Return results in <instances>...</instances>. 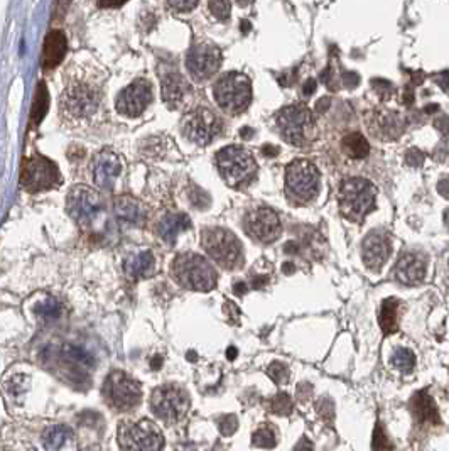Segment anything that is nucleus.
<instances>
[{"label":"nucleus","instance_id":"30","mask_svg":"<svg viewBox=\"0 0 449 451\" xmlns=\"http://www.w3.org/2000/svg\"><path fill=\"white\" fill-rule=\"evenodd\" d=\"M49 107V93L48 88H46L44 83L37 85L34 103H32V112H31V120L32 123H39L41 120L44 119L46 112H48Z\"/></svg>","mask_w":449,"mask_h":451},{"label":"nucleus","instance_id":"32","mask_svg":"<svg viewBox=\"0 0 449 451\" xmlns=\"http://www.w3.org/2000/svg\"><path fill=\"white\" fill-rule=\"evenodd\" d=\"M252 445L257 446V448H276L277 438L276 431L269 426H264V428H259L255 433L252 434Z\"/></svg>","mask_w":449,"mask_h":451},{"label":"nucleus","instance_id":"4","mask_svg":"<svg viewBox=\"0 0 449 451\" xmlns=\"http://www.w3.org/2000/svg\"><path fill=\"white\" fill-rule=\"evenodd\" d=\"M215 102L223 112L230 115H239L248 109L252 102V83L247 74L232 72L223 74L216 81Z\"/></svg>","mask_w":449,"mask_h":451},{"label":"nucleus","instance_id":"33","mask_svg":"<svg viewBox=\"0 0 449 451\" xmlns=\"http://www.w3.org/2000/svg\"><path fill=\"white\" fill-rule=\"evenodd\" d=\"M392 365L401 372H410L415 365L414 354L407 349H397L392 357Z\"/></svg>","mask_w":449,"mask_h":451},{"label":"nucleus","instance_id":"44","mask_svg":"<svg viewBox=\"0 0 449 451\" xmlns=\"http://www.w3.org/2000/svg\"><path fill=\"white\" fill-rule=\"evenodd\" d=\"M235 292H236V295H243V292H247V285H245V284H235Z\"/></svg>","mask_w":449,"mask_h":451},{"label":"nucleus","instance_id":"2","mask_svg":"<svg viewBox=\"0 0 449 451\" xmlns=\"http://www.w3.org/2000/svg\"><path fill=\"white\" fill-rule=\"evenodd\" d=\"M173 277L182 288L191 291H211L216 288L218 277L210 262L193 252H185L173 260Z\"/></svg>","mask_w":449,"mask_h":451},{"label":"nucleus","instance_id":"42","mask_svg":"<svg viewBox=\"0 0 449 451\" xmlns=\"http://www.w3.org/2000/svg\"><path fill=\"white\" fill-rule=\"evenodd\" d=\"M438 188H439V193H441V194H443V196L449 198V177H446V180H443V181H441V183H439V186H438Z\"/></svg>","mask_w":449,"mask_h":451},{"label":"nucleus","instance_id":"23","mask_svg":"<svg viewBox=\"0 0 449 451\" xmlns=\"http://www.w3.org/2000/svg\"><path fill=\"white\" fill-rule=\"evenodd\" d=\"M68 43L66 36L61 31H51L46 36L44 51H43V66L44 69H51L65 60Z\"/></svg>","mask_w":449,"mask_h":451},{"label":"nucleus","instance_id":"17","mask_svg":"<svg viewBox=\"0 0 449 451\" xmlns=\"http://www.w3.org/2000/svg\"><path fill=\"white\" fill-rule=\"evenodd\" d=\"M152 102V85L147 80H135L122 90L117 98V110L126 117L142 115Z\"/></svg>","mask_w":449,"mask_h":451},{"label":"nucleus","instance_id":"26","mask_svg":"<svg viewBox=\"0 0 449 451\" xmlns=\"http://www.w3.org/2000/svg\"><path fill=\"white\" fill-rule=\"evenodd\" d=\"M115 215L130 225H142L145 222V210L142 203L132 196H119L114 205Z\"/></svg>","mask_w":449,"mask_h":451},{"label":"nucleus","instance_id":"8","mask_svg":"<svg viewBox=\"0 0 449 451\" xmlns=\"http://www.w3.org/2000/svg\"><path fill=\"white\" fill-rule=\"evenodd\" d=\"M151 409L161 421L174 424L181 421L189 411V396L176 384H166L154 389L151 396Z\"/></svg>","mask_w":449,"mask_h":451},{"label":"nucleus","instance_id":"29","mask_svg":"<svg viewBox=\"0 0 449 451\" xmlns=\"http://www.w3.org/2000/svg\"><path fill=\"white\" fill-rule=\"evenodd\" d=\"M342 147L348 156L353 157V159H363V157H367L368 154L367 139L358 134V132L348 134L347 137L342 140Z\"/></svg>","mask_w":449,"mask_h":451},{"label":"nucleus","instance_id":"47","mask_svg":"<svg viewBox=\"0 0 449 451\" xmlns=\"http://www.w3.org/2000/svg\"><path fill=\"white\" fill-rule=\"evenodd\" d=\"M446 225L449 227V210L446 212Z\"/></svg>","mask_w":449,"mask_h":451},{"label":"nucleus","instance_id":"13","mask_svg":"<svg viewBox=\"0 0 449 451\" xmlns=\"http://www.w3.org/2000/svg\"><path fill=\"white\" fill-rule=\"evenodd\" d=\"M277 127L282 139L293 146H304L313 129V115L307 107L293 105L277 115Z\"/></svg>","mask_w":449,"mask_h":451},{"label":"nucleus","instance_id":"45","mask_svg":"<svg viewBox=\"0 0 449 451\" xmlns=\"http://www.w3.org/2000/svg\"><path fill=\"white\" fill-rule=\"evenodd\" d=\"M69 2H72V0H58V7H60V9H65V7L69 6Z\"/></svg>","mask_w":449,"mask_h":451},{"label":"nucleus","instance_id":"31","mask_svg":"<svg viewBox=\"0 0 449 451\" xmlns=\"http://www.w3.org/2000/svg\"><path fill=\"white\" fill-rule=\"evenodd\" d=\"M34 311L37 316H41L43 320H58L63 313V306L54 297H46L41 303L36 304Z\"/></svg>","mask_w":449,"mask_h":451},{"label":"nucleus","instance_id":"38","mask_svg":"<svg viewBox=\"0 0 449 451\" xmlns=\"http://www.w3.org/2000/svg\"><path fill=\"white\" fill-rule=\"evenodd\" d=\"M269 377L274 380V382L276 384H282V382H288V379H289V370H288V367L286 365H282V363H279V362H274L272 365L269 367Z\"/></svg>","mask_w":449,"mask_h":451},{"label":"nucleus","instance_id":"36","mask_svg":"<svg viewBox=\"0 0 449 451\" xmlns=\"http://www.w3.org/2000/svg\"><path fill=\"white\" fill-rule=\"evenodd\" d=\"M210 12L218 20L230 18V0H210Z\"/></svg>","mask_w":449,"mask_h":451},{"label":"nucleus","instance_id":"41","mask_svg":"<svg viewBox=\"0 0 449 451\" xmlns=\"http://www.w3.org/2000/svg\"><path fill=\"white\" fill-rule=\"evenodd\" d=\"M294 451H313V443L307 440L306 436H302L299 443L296 445V450Z\"/></svg>","mask_w":449,"mask_h":451},{"label":"nucleus","instance_id":"3","mask_svg":"<svg viewBox=\"0 0 449 451\" xmlns=\"http://www.w3.org/2000/svg\"><path fill=\"white\" fill-rule=\"evenodd\" d=\"M216 166L224 183L236 189L247 188L257 176L255 159L247 149L240 146L223 147L216 154Z\"/></svg>","mask_w":449,"mask_h":451},{"label":"nucleus","instance_id":"7","mask_svg":"<svg viewBox=\"0 0 449 451\" xmlns=\"http://www.w3.org/2000/svg\"><path fill=\"white\" fill-rule=\"evenodd\" d=\"M117 440L122 451H162L164 448L162 433L149 419L120 423Z\"/></svg>","mask_w":449,"mask_h":451},{"label":"nucleus","instance_id":"10","mask_svg":"<svg viewBox=\"0 0 449 451\" xmlns=\"http://www.w3.org/2000/svg\"><path fill=\"white\" fill-rule=\"evenodd\" d=\"M103 397L117 411H132L142 400V389L127 374L114 370L103 384Z\"/></svg>","mask_w":449,"mask_h":451},{"label":"nucleus","instance_id":"24","mask_svg":"<svg viewBox=\"0 0 449 451\" xmlns=\"http://www.w3.org/2000/svg\"><path fill=\"white\" fill-rule=\"evenodd\" d=\"M154 267H156V262H154L152 252L149 250L137 252V254L130 255V257L123 262V271H126V274L134 281L151 277Z\"/></svg>","mask_w":449,"mask_h":451},{"label":"nucleus","instance_id":"19","mask_svg":"<svg viewBox=\"0 0 449 451\" xmlns=\"http://www.w3.org/2000/svg\"><path fill=\"white\" fill-rule=\"evenodd\" d=\"M120 175H122V161H120V157L114 151L103 149V151H100L93 157L91 176H93L95 184L98 188L112 189Z\"/></svg>","mask_w":449,"mask_h":451},{"label":"nucleus","instance_id":"18","mask_svg":"<svg viewBox=\"0 0 449 451\" xmlns=\"http://www.w3.org/2000/svg\"><path fill=\"white\" fill-rule=\"evenodd\" d=\"M390 252H392L390 237L382 230L370 231L361 243V257H363L365 266L372 271H380L385 266Z\"/></svg>","mask_w":449,"mask_h":451},{"label":"nucleus","instance_id":"21","mask_svg":"<svg viewBox=\"0 0 449 451\" xmlns=\"http://www.w3.org/2000/svg\"><path fill=\"white\" fill-rule=\"evenodd\" d=\"M161 92L162 100L168 103L169 107L180 105L185 100V97L189 92L188 81L185 80V76H181L177 72H169L164 74L161 81Z\"/></svg>","mask_w":449,"mask_h":451},{"label":"nucleus","instance_id":"37","mask_svg":"<svg viewBox=\"0 0 449 451\" xmlns=\"http://www.w3.org/2000/svg\"><path fill=\"white\" fill-rule=\"evenodd\" d=\"M218 429L223 436H232L239 429V419L234 415H224L218 419Z\"/></svg>","mask_w":449,"mask_h":451},{"label":"nucleus","instance_id":"16","mask_svg":"<svg viewBox=\"0 0 449 451\" xmlns=\"http://www.w3.org/2000/svg\"><path fill=\"white\" fill-rule=\"evenodd\" d=\"M245 230L257 242L270 243L279 238L282 227L277 213L274 210L262 206V208L252 210L245 217Z\"/></svg>","mask_w":449,"mask_h":451},{"label":"nucleus","instance_id":"46","mask_svg":"<svg viewBox=\"0 0 449 451\" xmlns=\"http://www.w3.org/2000/svg\"><path fill=\"white\" fill-rule=\"evenodd\" d=\"M235 354H236V350L234 349V346H232V349H228V351H227L228 358H230V360H234V358H235Z\"/></svg>","mask_w":449,"mask_h":451},{"label":"nucleus","instance_id":"39","mask_svg":"<svg viewBox=\"0 0 449 451\" xmlns=\"http://www.w3.org/2000/svg\"><path fill=\"white\" fill-rule=\"evenodd\" d=\"M166 2H168V6L171 7L173 11L188 12L196 7L198 0H166Z\"/></svg>","mask_w":449,"mask_h":451},{"label":"nucleus","instance_id":"22","mask_svg":"<svg viewBox=\"0 0 449 451\" xmlns=\"http://www.w3.org/2000/svg\"><path fill=\"white\" fill-rule=\"evenodd\" d=\"M410 411L419 424H439V412L432 397L427 392H417L410 399Z\"/></svg>","mask_w":449,"mask_h":451},{"label":"nucleus","instance_id":"20","mask_svg":"<svg viewBox=\"0 0 449 451\" xmlns=\"http://www.w3.org/2000/svg\"><path fill=\"white\" fill-rule=\"evenodd\" d=\"M427 271V259L421 252H404L394 269V274L402 284L415 285L422 283Z\"/></svg>","mask_w":449,"mask_h":451},{"label":"nucleus","instance_id":"40","mask_svg":"<svg viewBox=\"0 0 449 451\" xmlns=\"http://www.w3.org/2000/svg\"><path fill=\"white\" fill-rule=\"evenodd\" d=\"M127 0H98V6L103 9H115V7L123 6Z\"/></svg>","mask_w":449,"mask_h":451},{"label":"nucleus","instance_id":"11","mask_svg":"<svg viewBox=\"0 0 449 451\" xmlns=\"http://www.w3.org/2000/svg\"><path fill=\"white\" fill-rule=\"evenodd\" d=\"M223 122L208 107H196L182 119V134L196 146H208L222 134Z\"/></svg>","mask_w":449,"mask_h":451},{"label":"nucleus","instance_id":"35","mask_svg":"<svg viewBox=\"0 0 449 451\" xmlns=\"http://www.w3.org/2000/svg\"><path fill=\"white\" fill-rule=\"evenodd\" d=\"M372 450L373 451H394L392 441L387 436L384 426L377 423L375 431H373V440H372Z\"/></svg>","mask_w":449,"mask_h":451},{"label":"nucleus","instance_id":"27","mask_svg":"<svg viewBox=\"0 0 449 451\" xmlns=\"http://www.w3.org/2000/svg\"><path fill=\"white\" fill-rule=\"evenodd\" d=\"M397 308H398V301L394 299V297H389V299H385L384 303H382L378 323H380V328L384 330L385 335L396 333L398 330Z\"/></svg>","mask_w":449,"mask_h":451},{"label":"nucleus","instance_id":"14","mask_svg":"<svg viewBox=\"0 0 449 451\" xmlns=\"http://www.w3.org/2000/svg\"><path fill=\"white\" fill-rule=\"evenodd\" d=\"M102 198L90 186H74L66 198V210H68L69 217L81 227H88L97 220L98 215L102 213Z\"/></svg>","mask_w":449,"mask_h":451},{"label":"nucleus","instance_id":"9","mask_svg":"<svg viewBox=\"0 0 449 451\" xmlns=\"http://www.w3.org/2000/svg\"><path fill=\"white\" fill-rule=\"evenodd\" d=\"M286 188L290 198L299 203L313 201L319 191V171L304 159L293 161L286 169Z\"/></svg>","mask_w":449,"mask_h":451},{"label":"nucleus","instance_id":"6","mask_svg":"<svg viewBox=\"0 0 449 451\" xmlns=\"http://www.w3.org/2000/svg\"><path fill=\"white\" fill-rule=\"evenodd\" d=\"M201 245L218 266L227 271L239 269L243 262V249L235 234L224 229H205L201 231Z\"/></svg>","mask_w":449,"mask_h":451},{"label":"nucleus","instance_id":"28","mask_svg":"<svg viewBox=\"0 0 449 451\" xmlns=\"http://www.w3.org/2000/svg\"><path fill=\"white\" fill-rule=\"evenodd\" d=\"M72 436H73V431L68 428V426L56 424L46 429L43 440H44L46 448L51 451H58Z\"/></svg>","mask_w":449,"mask_h":451},{"label":"nucleus","instance_id":"43","mask_svg":"<svg viewBox=\"0 0 449 451\" xmlns=\"http://www.w3.org/2000/svg\"><path fill=\"white\" fill-rule=\"evenodd\" d=\"M314 90H316V83H314V80H309V81H307V83H306V86H304V93H306V95H309V93H313Z\"/></svg>","mask_w":449,"mask_h":451},{"label":"nucleus","instance_id":"5","mask_svg":"<svg viewBox=\"0 0 449 451\" xmlns=\"http://www.w3.org/2000/svg\"><path fill=\"white\" fill-rule=\"evenodd\" d=\"M377 188L361 177L347 180L340 188V210L348 220L360 223L375 208Z\"/></svg>","mask_w":449,"mask_h":451},{"label":"nucleus","instance_id":"1","mask_svg":"<svg viewBox=\"0 0 449 451\" xmlns=\"http://www.w3.org/2000/svg\"><path fill=\"white\" fill-rule=\"evenodd\" d=\"M102 81L93 74H74L66 81L60 98V112L65 122L73 126L91 123L102 107Z\"/></svg>","mask_w":449,"mask_h":451},{"label":"nucleus","instance_id":"25","mask_svg":"<svg viewBox=\"0 0 449 451\" xmlns=\"http://www.w3.org/2000/svg\"><path fill=\"white\" fill-rule=\"evenodd\" d=\"M188 229H191V220L185 213H169L157 223V235L168 243H174L177 235Z\"/></svg>","mask_w":449,"mask_h":451},{"label":"nucleus","instance_id":"15","mask_svg":"<svg viewBox=\"0 0 449 451\" xmlns=\"http://www.w3.org/2000/svg\"><path fill=\"white\" fill-rule=\"evenodd\" d=\"M222 66V53L213 44L201 43L189 49L186 68L194 81H206L213 78Z\"/></svg>","mask_w":449,"mask_h":451},{"label":"nucleus","instance_id":"34","mask_svg":"<svg viewBox=\"0 0 449 451\" xmlns=\"http://www.w3.org/2000/svg\"><path fill=\"white\" fill-rule=\"evenodd\" d=\"M269 408L270 411L274 412V415H279V416H288L293 412V400H290V397L288 394H277L276 397H272L269 403Z\"/></svg>","mask_w":449,"mask_h":451},{"label":"nucleus","instance_id":"12","mask_svg":"<svg viewBox=\"0 0 449 451\" xmlns=\"http://www.w3.org/2000/svg\"><path fill=\"white\" fill-rule=\"evenodd\" d=\"M61 184V173L53 161L44 156H32L24 163L20 186L29 193L48 191Z\"/></svg>","mask_w":449,"mask_h":451}]
</instances>
